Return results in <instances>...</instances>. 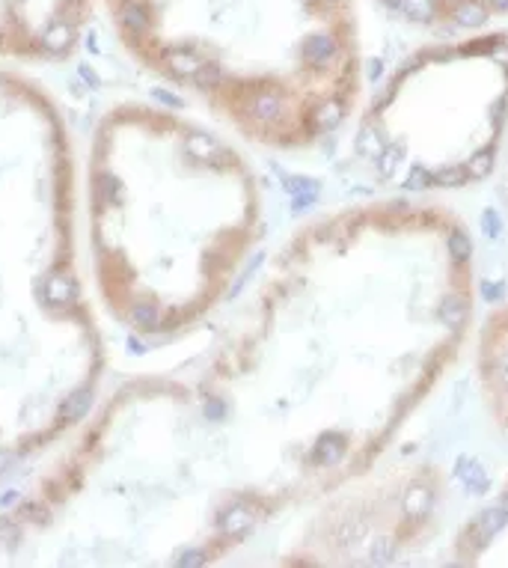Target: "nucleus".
<instances>
[{"instance_id": "obj_1", "label": "nucleus", "mask_w": 508, "mask_h": 568, "mask_svg": "<svg viewBox=\"0 0 508 568\" xmlns=\"http://www.w3.org/2000/svg\"><path fill=\"white\" fill-rule=\"evenodd\" d=\"M262 530L194 378L146 375L0 509V565H215Z\"/></svg>"}, {"instance_id": "obj_8", "label": "nucleus", "mask_w": 508, "mask_h": 568, "mask_svg": "<svg viewBox=\"0 0 508 568\" xmlns=\"http://www.w3.org/2000/svg\"><path fill=\"white\" fill-rule=\"evenodd\" d=\"M434 503H437L434 500V489L429 482H422V480L411 482L408 489H404V494H402L404 515H408L413 524H420V521L429 518V515L434 512Z\"/></svg>"}, {"instance_id": "obj_5", "label": "nucleus", "mask_w": 508, "mask_h": 568, "mask_svg": "<svg viewBox=\"0 0 508 568\" xmlns=\"http://www.w3.org/2000/svg\"><path fill=\"white\" fill-rule=\"evenodd\" d=\"M96 0H0V60H66L93 18Z\"/></svg>"}, {"instance_id": "obj_3", "label": "nucleus", "mask_w": 508, "mask_h": 568, "mask_svg": "<svg viewBox=\"0 0 508 568\" xmlns=\"http://www.w3.org/2000/svg\"><path fill=\"white\" fill-rule=\"evenodd\" d=\"M101 372L69 128L36 80L0 69V470L72 434Z\"/></svg>"}, {"instance_id": "obj_6", "label": "nucleus", "mask_w": 508, "mask_h": 568, "mask_svg": "<svg viewBox=\"0 0 508 568\" xmlns=\"http://www.w3.org/2000/svg\"><path fill=\"white\" fill-rule=\"evenodd\" d=\"M413 24L485 27L494 15H508V0H381Z\"/></svg>"}, {"instance_id": "obj_2", "label": "nucleus", "mask_w": 508, "mask_h": 568, "mask_svg": "<svg viewBox=\"0 0 508 568\" xmlns=\"http://www.w3.org/2000/svg\"><path fill=\"white\" fill-rule=\"evenodd\" d=\"M89 268L101 307L140 342H172L226 303L265 232L247 155L176 110L122 101L87 158Z\"/></svg>"}, {"instance_id": "obj_4", "label": "nucleus", "mask_w": 508, "mask_h": 568, "mask_svg": "<svg viewBox=\"0 0 508 568\" xmlns=\"http://www.w3.org/2000/svg\"><path fill=\"white\" fill-rule=\"evenodd\" d=\"M125 54L247 144L300 152L360 89L354 0H105Z\"/></svg>"}, {"instance_id": "obj_7", "label": "nucleus", "mask_w": 508, "mask_h": 568, "mask_svg": "<svg viewBox=\"0 0 508 568\" xmlns=\"http://www.w3.org/2000/svg\"><path fill=\"white\" fill-rule=\"evenodd\" d=\"M365 542H372V515L365 506H354L337 524V545L342 551H357Z\"/></svg>"}]
</instances>
